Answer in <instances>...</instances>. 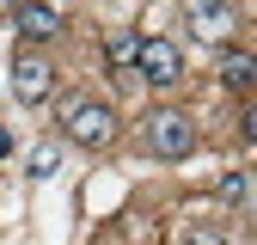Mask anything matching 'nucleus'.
<instances>
[{"label": "nucleus", "mask_w": 257, "mask_h": 245, "mask_svg": "<svg viewBox=\"0 0 257 245\" xmlns=\"http://www.w3.org/2000/svg\"><path fill=\"white\" fill-rule=\"evenodd\" d=\"M135 74L147 80V86H178L184 80V49L172 43V37H141V49H135Z\"/></svg>", "instance_id": "3"}, {"label": "nucleus", "mask_w": 257, "mask_h": 245, "mask_svg": "<svg viewBox=\"0 0 257 245\" xmlns=\"http://www.w3.org/2000/svg\"><path fill=\"white\" fill-rule=\"evenodd\" d=\"M25 166H31V178H49V172L61 166V147H55V141H37V147H31V160H25Z\"/></svg>", "instance_id": "9"}, {"label": "nucleus", "mask_w": 257, "mask_h": 245, "mask_svg": "<svg viewBox=\"0 0 257 245\" xmlns=\"http://www.w3.org/2000/svg\"><path fill=\"white\" fill-rule=\"evenodd\" d=\"M135 49H141V31H110V37H104L110 68H122V74H135Z\"/></svg>", "instance_id": "8"}, {"label": "nucleus", "mask_w": 257, "mask_h": 245, "mask_svg": "<svg viewBox=\"0 0 257 245\" xmlns=\"http://www.w3.org/2000/svg\"><path fill=\"white\" fill-rule=\"evenodd\" d=\"M251 80H257V61H251L245 49H220V86L251 92Z\"/></svg>", "instance_id": "7"}, {"label": "nucleus", "mask_w": 257, "mask_h": 245, "mask_svg": "<svg viewBox=\"0 0 257 245\" xmlns=\"http://www.w3.org/2000/svg\"><path fill=\"white\" fill-rule=\"evenodd\" d=\"M49 92H55V68H49V55L25 49V55L13 61V98H19V104H49Z\"/></svg>", "instance_id": "4"}, {"label": "nucleus", "mask_w": 257, "mask_h": 245, "mask_svg": "<svg viewBox=\"0 0 257 245\" xmlns=\"http://www.w3.org/2000/svg\"><path fill=\"white\" fill-rule=\"evenodd\" d=\"M220 245H233V239H220Z\"/></svg>", "instance_id": "12"}, {"label": "nucleus", "mask_w": 257, "mask_h": 245, "mask_svg": "<svg viewBox=\"0 0 257 245\" xmlns=\"http://www.w3.org/2000/svg\"><path fill=\"white\" fill-rule=\"evenodd\" d=\"M233 7H220V0H190V7H184V25L190 31H196V37L202 43H220V37H227V31H233Z\"/></svg>", "instance_id": "5"}, {"label": "nucleus", "mask_w": 257, "mask_h": 245, "mask_svg": "<svg viewBox=\"0 0 257 245\" xmlns=\"http://www.w3.org/2000/svg\"><path fill=\"white\" fill-rule=\"evenodd\" d=\"M141 147L153 153V160H184V153H196V122H190L184 110H147L141 122Z\"/></svg>", "instance_id": "1"}, {"label": "nucleus", "mask_w": 257, "mask_h": 245, "mask_svg": "<svg viewBox=\"0 0 257 245\" xmlns=\"http://www.w3.org/2000/svg\"><path fill=\"white\" fill-rule=\"evenodd\" d=\"M251 196V178L245 172H227V178H220V202H245Z\"/></svg>", "instance_id": "10"}, {"label": "nucleus", "mask_w": 257, "mask_h": 245, "mask_svg": "<svg viewBox=\"0 0 257 245\" xmlns=\"http://www.w3.org/2000/svg\"><path fill=\"white\" fill-rule=\"evenodd\" d=\"M184 245H220V227H190Z\"/></svg>", "instance_id": "11"}, {"label": "nucleus", "mask_w": 257, "mask_h": 245, "mask_svg": "<svg viewBox=\"0 0 257 245\" xmlns=\"http://www.w3.org/2000/svg\"><path fill=\"white\" fill-rule=\"evenodd\" d=\"M61 25H68V13H61V7H13V31H19L25 43L61 37Z\"/></svg>", "instance_id": "6"}, {"label": "nucleus", "mask_w": 257, "mask_h": 245, "mask_svg": "<svg viewBox=\"0 0 257 245\" xmlns=\"http://www.w3.org/2000/svg\"><path fill=\"white\" fill-rule=\"evenodd\" d=\"M61 129H68V141L74 147H110L116 141V110L104 104V98H74L68 104V116H61Z\"/></svg>", "instance_id": "2"}]
</instances>
